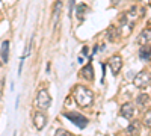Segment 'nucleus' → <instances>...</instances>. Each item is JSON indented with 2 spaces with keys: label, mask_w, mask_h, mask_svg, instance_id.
Masks as SVG:
<instances>
[{
  "label": "nucleus",
  "mask_w": 151,
  "mask_h": 136,
  "mask_svg": "<svg viewBox=\"0 0 151 136\" xmlns=\"http://www.w3.org/2000/svg\"><path fill=\"white\" fill-rule=\"evenodd\" d=\"M86 11H88V8H86L85 5H80V6H77V11H76V14H77V17H79V18L82 20Z\"/></svg>",
  "instance_id": "nucleus-16"
},
{
  "label": "nucleus",
  "mask_w": 151,
  "mask_h": 136,
  "mask_svg": "<svg viewBox=\"0 0 151 136\" xmlns=\"http://www.w3.org/2000/svg\"><path fill=\"white\" fill-rule=\"evenodd\" d=\"M139 58H141L142 60H150V58H151V47H148V45H141Z\"/></svg>",
  "instance_id": "nucleus-12"
},
{
  "label": "nucleus",
  "mask_w": 151,
  "mask_h": 136,
  "mask_svg": "<svg viewBox=\"0 0 151 136\" xmlns=\"http://www.w3.org/2000/svg\"><path fill=\"white\" fill-rule=\"evenodd\" d=\"M137 42H139V45H148V47H151V29L142 30L141 35L137 36Z\"/></svg>",
  "instance_id": "nucleus-8"
},
{
  "label": "nucleus",
  "mask_w": 151,
  "mask_h": 136,
  "mask_svg": "<svg viewBox=\"0 0 151 136\" xmlns=\"http://www.w3.org/2000/svg\"><path fill=\"white\" fill-rule=\"evenodd\" d=\"M74 101L77 103L80 107L91 106L92 101H94V92L89 88H86V86L77 85L74 88Z\"/></svg>",
  "instance_id": "nucleus-1"
},
{
  "label": "nucleus",
  "mask_w": 151,
  "mask_h": 136,
  "mask_svg": "<svg viewBox=\"0 0 151 136\" xmlns=\"http://www.w3.org/2000/svg\"><path fill=\"white\" fill-rule=\"evenodd\" d=\"M109 67H110V71H112L113 76H116V74L121 71V68H122V58L118 56V55L112 56L109 59Z\"/></svg>",
  "instance_id": "nucleus-5"
},
{
  "label": "nucleus",
  "mask_w": 151,
  "mask_h": 136,
  "mask_svg": "<svg viewBox=\"0 0 151 136\" xmlns=\"http://www.w3.org/2000/svg\"><path fill=\"white\" fill-rule=\"evenodd\" d=\"M56 135L58 136H68V135H71L68 130H65V129H58L56 130Z\"/></svg>",
  "instance_id": "nucleus-18"
},
{
  "label": "nucleus",
  "mask_w": 151,
  "mask_h": 136,
  "mask_svg": "<svg viewBox=\"0 0 151 136\" xmlns=\"http://www.w3.org/2000/svg\"><path fill=\"white\" fill-rule=\"evenodd\" d=\"M133 83L136 88H139V89H145L148 88V86L151 85V74L148 71H141V73H137L134 79H133Z\"/></svg>",
  "instance_id": "nucleus-4"
},
{
  "label": "nucleus",
  "mask_w": 151,
  "mask_h": 136,
  "mask_svg": "<svg viewBox=\"0 0 151 136\" xmlns=\"http://www.w3.org/2000/svg\"><path fill=\"white\" fill-rule=\"evenodd\" d=\"M144 124H145L147 127H151V110H148V112L145 114V117H144Z\"/></svg>",
  "instance_id": "nucleus-17"
},
{
  "label": "nucleus",
  "mask_w": 151,
  "mask_h": 136,
  "mask_svg": "<svg viewBox=\"0 0 151 136\" xmlns=\"http://www.w3.org/2000/svg\"><path fill=\"white\" fill-rule=\"evenodd\" d=\"M33 124H35L36 130H42L47 124V117L42 112H36L35 117H33Z\"/></svg>",
  "instance_id": "nucleus-7"
},
{
  "label": "nucleus",
  "mask_w": 151,
  "mask_h": 136,
  "mask_svg": "<svg viewBox=\"0 0 151 136\" xmlns=\"http://www.w3.org/2000/svg\"><path fill=\"white\" fill-rule=\"evenodd\" d=\"M139 130H141V124H139L137 121L130 122L129 127H127V132H129V133H133V135H137V133H139Z\"/></svg>",
  "instance_id": "nucleus-14"
},
{
  "label": "nucleus",
  "mask_w": 151,
  "mask_h": 136,
  "mask_svg": "<svg viewBox=\"0 0 151 136\" xmlns=\"http://www.w3.org/2000/svg\"><path fill=\"white\" fill-rule=\"evenodd\" d=\"M119 114H121V117L125 118V119H132V118L134 117V114H136L134 106H133L132 103H124V104L121 106V109H119Z\"/></svg>",
  "instance_id": "nucleus-6"
},
{
  "label": "nucleus",
  "mask_w": 151,
  "mask_h": 136,
  "mask_svg": "<svg viewBox=\"0 0 151 136\" xmlns=\"http://www.w3.org/2000/svg\"><path fill=\"white\" fill-rule=\"evenodd\" d=\"M74 3H76V0H70V12L73 14V8H74Z\"/></svg>",
  "instance_id": "nucleus-19"
},
{
  "label": "nucleus",
  "mask_w": 151,
  "mask_h": 136,
  "mask_svg": "<svg viewBox=\"0 0 151 136\" xmlns=\"http://www.w3.org/2000/svg\"><path fill=\"white\" fill-rule=\"evenodd\" d=\"M82 55L88 56V47H83V48H82Z\"/></svg>",
  "instance_id": "nucleus-20"
},
{
  "label": "nucleus",
  "mask_w": 151,
  "mask_h": 136,
  "mask_svg": "<svg viewBox=\"0 0 151 136\" xmlns=\"http://www.w3.org/2000/svg\"><path fill=\"white\" fill-rule=\"evenodd\" d=\"M136 103L139 104L141 107H150V106H151V98H150L148 94H144V92H142V94L137 95Z\"/></svg>",
  "instance_id": "nucleus-10"
},
{
  "label": "nucleus",
  "mask_w": 151,
  "mask_h": 136,
  "mask_svg": "<svg viewBox=\"0 0 151 136\" xmlns=\"http://www.w3.org/2000/svg\"><path fill=\"white\" fill-rule=\"evenodd\" d=\"M35 103H36V106L40 107L41 110L48 109L50 106H52V95H50V92H48L45 88H42V89L38 91Z\"/></svg>",
  "instance_id": "nucleus-2"
},
{
  "label": "nucleus",
  "mask_w": 151,
  "mask_h": 136,
  "mask_svg": "<svg viewBox=\"0 0 151 136\" xmlns=\"http://www.w3.org/2000/svg\"><path fill=\"white\" fill-rule=\"evenodd\" d=\"M64 117H65L67 119H70L73 124L77 126L79 129H85V127L88 126V122H89L85 115H82V114H79V112H65Z\"/></svg>",
  "instance_id": "nucleus-3"
},
{
  "label": "nucleus",
  "mask_w": 151,
  "mask_h": 136,
  "mask_svg": "<svg viewBox=\"0 0 151 136\" xmlns=\"http://www.w3.org/2000/svg\"><path fill=\"white\" fill-rule=\"evenodd\" d=\"M118 36H119V32H118L116 27H110V29L107 30V38H109L110 41H115Z\"/></svg>",
  "instance_id": "nucleus-15"
},
{
  "label": "nucleus",
  "mask_w": 151,
  "mask_h": 136,
  "mask_svg": "<svg viewBox=\"0 0 151 136\" xmlns=\"http://www.w3.org/2000/svg\"><path fill=\"white\" fill-rule=\"evenodd\" d=\"M80 74L86 79V80H94V70H92V64H86V67L80 71Z\"/></svg>",
  "instance_id": "nucleus-11"
},
{
  "label": "nucleus",
  "mask_w": 151,
  "mask_h": 136,
  "mask_svg": "<svg viewBox=\"0 0 151 136\" xmlns=\"http://www.w3.org/2000/svg\"><path fill=\"white\" fill-rule=\"evenodd\" d=\"M62 6H64V2H62V0H56L55 8H53V18H52L53 27H56V26H58V21H59V15H60Z\"/></svg>",
  "instance_id": "nucleus-9"
},
{
  "label": "nucleus",
  "mask_w": 151,
  "mask_h": 136,
  "mask_svg": "<svg viewBox=\"0 0 151 136\" xmlns=\"http://www.w3.org/2000/svg\"><path fill=\"white\" fill-rule=\"evenodd\" d=\"M9 59V41H3L2 42V60L8 62Z\"/></svg>",
  "instance_id": "nucleus-13"
},
{
  "label": "nucleus",
  "mask_w": 151,
  "mask_h": 136,
  "mask_svg": "<svg viewBox=\"0 0 151 136\" xmlns=\"http://www.w3.org/2000/svg\"><path fill=\"white\" fill-rule=\"evenodd\" d=\"M150 59H151V58H150Z\"/></svg>",
  "instance_id": "nucleus-21"
}]
</instances>
